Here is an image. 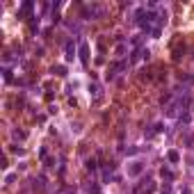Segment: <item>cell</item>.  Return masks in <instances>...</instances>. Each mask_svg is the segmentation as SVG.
<instances>
[{
	"label": "cell",
	"instance_id": "obj_1",
	"mask_svg": "<svg viewBox=\"0 0 194 194\" xmlns=\"http://www.w3.org/2000/svg\"><path fill=\"white\" fill-rule=\"evenodd\" d=\"M80 59H82V64H87V62H89V46H87V41H82V44H80Z\"/></svg>",
	"mask_w": 194,
	"mask_h": 194
},
{
	"label": "cell",
	"instance_id": "obj_2",
	"mask_svg": "<svg viewBox=\"0 0 194 194\" xmlns=\"http://www.w3.org/2000/svg\"><path fill=\"white\" fill-rule=\"evenodd\" d=\"M73 55H76V48H73V44L69 41V44H66V59H73Z\"/></svg>",
	"mask_w": 194,
	"mask_h": 194
},
{
	"label": "cell",
	"instance_id": "obj_3",
	"mask_svg": "<svg viewBox=\"0 0 194 194\" xmlns=\"http://www.w3.org/2000/svg\"><path fill=\"white\" fill-rule=\"evenodd\" d=\"M30 9H32V2H23V7H21V16H27Z\"/></svg>",
	"mask_w": 194,
	"mask_h": 194
},
{
	"label": "cell",
	"instance_id": "obj_4",
	"mask_svg": "<svg viewBox=\"0 0 194 194\" xmlns=\"http://www.w3.org/2000/svg\"><path fill=\"white\" fill-rule=\"evenodd\" d=\"M167 158H169V162H178V160H181V155L176 153V151H169V155H167Z\"/></svg>",
	"mask_w": 194,
	"mask_h": 194
},
{
	"label": "cell",
	"instance_id": "obj_5",
	"mask_svg": "<svg viewBox=\"0 0 194 194\" xmlns=\"http://www.w3.org/2000/svg\"><path fill=\"white\" fill-rule=\"evenodd\" d=\"M130 174H133V176L142 174V164H133V167H130Z\"/></svg>",
	"mask_w": 194,
	"mask_h": 194
},
{
	"label": "cell",
	"instance_id": "obj_6",
	"mask_svg": "<svg viewBox=\"0 0 194 194\" xmlns=\"http://www.w3.org/2000/svg\"><path fill=\"white\" fill-rule=\"evenodd\" d=\"M162 176H164V178H169V181L174 178V176H171V171H169V169H162Z\"/></svg>",
	"mask_w": 194,
	"mask_h": 194
},
{
	"label": "cell",
	"instance_id": "obj_7",
	"mask_svg": "<svg viewBox=\"0 0 194 194\" xmlns=\"http://www.w3.org/2000/svg\"><path fill=\"white\" fill-rule=\"evenodd\" d=\"M87 169H89V171H94V169H96V162L89 160V162H87Z\"/></svg>",
	"mask_w": 194,
	"mask_h": 194
}]
</instances>
